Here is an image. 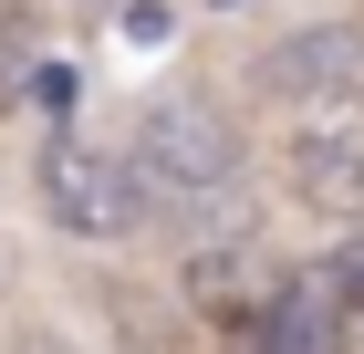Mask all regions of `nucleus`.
Masks as SVG:
<instances>
[{"label": "nucleus", "instance_id": "3", "mask_svg": "<svg viewBox=\"0 0 364 354\" xmlns=\"http://www.w3.org/2000/svg\"><path fill=\"white\" fill-rule=\"evenodd\" d=\"M281 188L312 219H364V94L354 105H302L281 136Z\"/></svg>", "mask_w": 364, "mask_h": 354}, {"label": "nucleus", "instance_id": "2", "mask_svg": "<svg viewBox=\"0 0 364 354\" xmlns=\"http://www.w3.org/2000/svg\"><path fill=\"white\" fill-rule=\"evenodd\" d=\"M42 219L73 229V240H136L146 229V188H136L125 157H105L84 136H53L42 146Z\"/></svg>", "mask_w": 364, "mask_h": 354}, {"label": "nucleus", "instance_id": "8", "mask_svg": "<svg viewBox=\"0 0 364 354\" xmlns=\"http://www.w3.org/2000/svg\"><path fill=\"white\" fill-rule=\"evenodd\" d=\"M125 42H167V0H125Z\"/></svg>", "mask_w": 364, "mask_h": 354}, {"label": "nucleus", "instance_id": "9", "mask_svg": "<svg viewBox=\"0 0 364 354\" xmlns=\"http://www.w3.org/2000/svg\"><path fill=\"white\" fill-rule=\"evenodd\" d=\"M219 11H229V0H219Z\"/></svg>", "mask_w": 364, "mask_h": 354}, {"label": "nucleus", "instance_id": "4", "mask_svg": "<svg viewBox=\"0 0 364 354\" xmlns=\"http://www.w3.org/2000/svg\"><path fill=\"white\" fill-rule=\"evenodd\" d=\"M260 94L271 105H354L364 94V21H302V31H281L271 53H260Z\"/></svg>", "mask_w": 364, "mask_h": 354}, {"label": "nucleus", "instance_id": "7", "mask_svg": "<svg viewBox=\"0 0 364 354\" xmlns=\"http://www.w3.org/2000/svg\"><path fill=\"white\" fill-rule=\"evenodd\" d=\"M31 94H42V105L63 115V105H73V94H84V73H73V63H42V73H31Z\"/></svg>", "mask_w": 364, "mask_h": 354}, {"label": "nucleus", "instance_id": "1", "mask_svg": "<svg viewBox=\"0 0 364 354\" xmlns=\"http://www.w3.org/2000/svg\"><path fill=\"white\" fill-rule=\"evenodd\" d=\"M136 188L146 209L167 219H219L240 209V125H229L219 105H198V94H156V105L136 115Z\"/></svg>", "mask_w": 364, "mask_h": 354}, {"label": "nucleus", "instance_id": "5", "mask_svg": "<svg viewBox=\"0 0 364 354\" xmlns=\"http://www.w3.org/2000/svg\"><path fill=\"white\" fill-rule=\"evenodd\" d=\"M343 292L333 271H291L271 302H260V354H343Z\"/></svg>", "mask_w": 364, "mask_h": 354}, {"label": "nucleus", "instance_id": "6", "mask_svg": "<svg viewBox=\"0 0 364 354\" xmlns=\"http://www.w3.org/2000/svg\"><path fill=\"white\" fill-rule=\"evenodd\" d=\"M323 271H333V292H343V313H354V323H364V219H354V240H343L333 261H323Z\"/></svg>", "mask_w": 364, "mask_h": 354}]
</instances>
